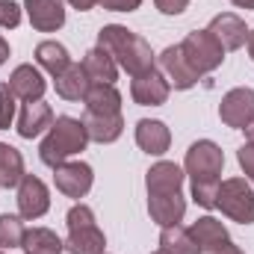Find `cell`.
Returning <instances> with one entry per match:
<instances>
[{
	"label": "cell",
	"mask_w": 254,
	"mask_h": 254,
	"mask_svg": "<svg viewBox=\"0 0 254 254\" xmlns=\"http://www.w3.org/2000/svg\"><path fill=\"white\" fill-rule=\"evenodd\" d=\"M169 92H172V83H169V77H166L163 71H157V68H151V71L133 77V83H130V95H133V101H136L139 107H160V104H166Z\"/></svg>",
	"instance_id": "52a82bcc"
},
{
	"label": "cell",
	"mask_w": 254,
	"mask_h": 254,
	"mask_svg": "<svg viewBox=\"0 0 254 254\" xmlns=\"http://www.w3.org/2000/svg\"><path fill=\"white\" fill-rule=\"evenodd\" d=\"M216 195H219V184H192V198L204 210L216 207Z\"/></svg>",
	"instance_id": "4dcf8cb0"
},
{
	"label": "cell",
	"mask_w": 254,
	"mask_h": 254,
	"mask_svg": "<svg viewBox=\"0 0 254 254\" xmlns=\"http://www.w3.org/2000/svg\"><path fill=\"white\" fill-rule=\"evenodd\" d=\"M18 210H21V219H42L51 210V192L45 181L24 175V181L18 184Z\"/></svg>",
	"instance_id": "ba28073f"
},
{
	"label": "cell",
	"mask_w": 254,
	"mask_h": 254,
	"mask_svg": "<svg viewBox=\"0 0 254 254\" xmlns=\"http://www.w3.org/2000/svg\"><path fill=\"white\" fill-rule=\"evenodd\" d=\"M136 145H139L145 154L160 157V154L169 151L172 133H169V127L163 125V122H157V119H142V122L136 125Z\"/></svg>",
	"instance_id": "2e32d148"
},
{
	"label": "cell",
	"mask_w": 254,
	"mask_h": 254,
	"mask_svg": "<svg viewBox=\"0 0 254 254\" xmlns=\"http://www.w3.org/2000/svg\"><path fill=\"white\" fill-rule=\"evenodd\" d=\"M243 130H246V139H249V142H254V119H252L246 127H243Z\"/></svg>",
	"instance_id": "ab89813d"
},
{
	"label": "cell",
	"mask_w": 254,
	"mask_h": 254,
	"mask_svg": "<svg viewBox=\"0 0 254 254\" xmlns=\"http://www.w3.org/2000/svg\"><path fill=\"white\" fill-rule=\"evenodd\" d=\"M184 172H181V166H175V163H157V166H151L148 169V175H145V187H148V195H169V192H181L184 190Z\"/></svg>",
	"instance_id": "9a60e30c"
},
{
	"label": "cell",
	"mask_w": 254,
	"mask_h": 254,
	"mask_svg": "<svg viewBox=\"0 0 254 254\" xmlns=\"http://www.w3.org/2000/svg\"><path fill=\"white\" fill-rule=\"evenodd\" d=\"M15 95H12V89H9V83H0V127L3 130H9L12 122H15Z\"/></svg>",
	"instance_id": "f546056e"
},
{
	"label": "cell",
	"mask_w": 254,
	"mask_h": 254,
	"mask_svg": "<svg viewBox=\"0 0 254 254\" xmlns=\"http://www.w3.org/2000/svg\"><path fill=\"white\" fill-rule=\"evenodd\" d=\"M148 213L160 228H172L184 219L187 201L184 192H169V195H148Z\"/></svg>",
	"instance_id": "5bb4252c"
},
{
	"label": "cell",
	"mask_w": 254,
	"mask_h": 254,
	"mask_svg": "<svg viewBox=\"0 0 254 254\" xmlns=\"http://www.w3.org/2000/svg\"><path fill=\"white\" fill-rule=\"evenodd\" d=\"M249 54H252V60H254V30H249Z\"/></svg>",
	"instance_id": "60d3db41"
},
{
	"label": "cell",
	"mask_w": 254,
	"mask_h": 254,
	"mask_svg": "<svg viewBox=\"0 0 254 254\" xmlns=\"http://www.w3.org/2000/svg\"><path fill=\"white\" fill-rule=\"evenodd\" d=\"M234 6H240V9H254V0H231Z\"/></svg>",
	"instance_id": "f35d334b"
},
{
	"label": "cell",
	"mask_w": 254,
	"mask_h": 254,
	"mask_svg": "<svg viewBox=\"0 0 254 254\" xmlns=\"http://www.w3.org/2000/svg\"><path fill=\"white\" fill-rule=\"evenodd\" d=\"M24 9L30 15V24L39 33H57L65 24L63 0H24Z\"/></svg>",
	"instance_id": "7c38bea8"
},
{
	"label": "cell",
	"mask_w": 254,
	"mask_h": 254,
	"mask_svg": "<svg viewBox=\"0 0 254 254\" xmlns=\"http://www.w3.org/2000/svg\"><path fill=\"white\" fill-rule=\"evenodd\" d=\"M219 119L234 130H243L254 119V89L249 86L231 89L219 104Z\"/></svg>",
	"instance_id": "8992f818"
},
{
	"label": "cell",
	"mask_w": 254,
	"mask_h": 254,
	"mask_svg": "<svg viewBox=\"0 0 254 254\" xmlns=\"http://www.w3.org/2000/svg\"><path fill=\"white\" fill-rule=\"evenodd\" d=\"M68 3H71L74 9H80V12H89V9H92V6H98L101 0H68Z\"/></svg>",
	"instance_id": "d590c367"
},
{
	"label": "cell",
	"mask_w": 254,
	"mask_h": 254,
	"mask_svg": "<svg viewBox=\"0 0 254 254\" xmlns=\"http://www.w3.org/2000/svg\"><path fill=\"white\" fill-rule=\"evenodd\" d=\"M163 15H181L190 9V0H154Z\"/></svg>",
	"instance_id": "836d02e7"
},
{
	"label": "cell",
	"mask_w": 254,
	"mask_h": 254,
	"mask_svg": "<svg viewBox=\"0 0 254 254\" xmlns=\"http://www.w3.org/2000/svg\"><path fill=\"white\" fill-rule=\"evenodd\" d=\"M6 57H9V42H6V39L0 36V65L6 63Z\"/></svg>",
	"instance_id": "74e56055"
},
{
	"label": "cell",
	"mask_w": 254,
	"mask_h": 254,
	"mask_svg": "<svg viewBox=\"0 0 254 254\" xmlns=\"http://www.w3.org/2000/svg\"><path fill=\"white\" fill-rule=\"evenodd\" d=\"M21 24V6L12 3V0H0V27L12 30Z\"/></svg>",
	"instance_id": "1f68e13d"
},
{
	"label": "cell",
	"mask_w": 254,
	"mask_h": 254,
	"mask_svg": "<svg viewBox=\"0 0 254 254\" xmlns=\"http://www.w3.org/2000/svg\"><path fill=\"white\" fill-rule=\"evenodd\" d=\"M190 234L195 237V243H198L201 254H210V252H216V249H222V246L231 243L228 228H225L219 219H213V216H201L198 222H192Z\"/></svg>",
	"instance_id": "e0dca14e"
},
{
	"label": "cell",
	"mask_w": 254,
	"mask_h": 254,
	"mask_svg": "<svg viewBox=\"0 0 254 254\" xmlns=\"http://www.w3.org/2000/svg\"><path fill=\"white\" fill-rule=\"evenodd\" d=\"M0 254H6V252H0Z\"/></svg>",
	"instance_id": "7bdbcfd3"
},
{
	"label": "cell",
	"mask_w": 254,
	"mask_h": 254,
	"mask_svg": "<svg viewBox=\"0 0 254 254\" xmlns=\"http://www.w3.org/2000/svg\"><path fill=\"white\" fill-rule=\"evenodd\" d=\"M160 246H163V252H169V254H201L198 243H195V237H192L187 228H181V225L163 228V234H160Z\"/></svg>",
	"instance_id": "484cf974"
},
{
	"label": "cell",
	"mask_w": 254,
	"mask_h": 254,
	"mask_svg": "<svg viewBox=\"0 0 254 254\" xmlns=\"http://www.w3.org/2000/svg\"><path fill=\"white\" fill-rule=\"evenodd\" d=\"M36 63L42 65L48 74H63L65 68L71 65V57H68V51H65V45L60 42H42L39 48H36Z\"/></svg>",
	"instance_id": "4316f807"
},
{
	"label": "cell",
	"mask_w": 254,
	"mask_h": 254,
	"mask_svg": "<svg viewBox=\"0 0 254 254\" xmlns=\"http://www.w3.org/2000/svg\"><path fill=\"white\" fill-rule=\"evenodd\" d=\"M24 234H27V228H24L21 216H9V213L0 216V249H3V252H9V249H21Z\"/></svg>",
	"instance_id": "83f0119b"
},
{
	"label": "cell",
	"mask_w": 254,
	"mask_h": 254,
	"mask_svg": "<svg viewBox=\"0 0 254 254\" xmlns=\"http://www.w3.org/2000/svg\"><path fill=\"white\" fill-rule=\"evenodd\" d=\"M210 254H246L240 246H234V243H228V246H222V249H216V252H210Z\"/></svg>",
	"instance_id": "8d00e7d4"
},
{
	"label": "cell",
	"mask_w": 254,
	"mask_h": 254,
	"mask_svg": "<svg viewBox=\"0 0 254 254\" xmlns=\"http://www.w3.org/2000/svg\"><path fill=\"white\" fill-rule=\"evenodd\" d=\"M184 166H187V175L192 178V184H222L219 178L225 169V154L216 142L201 139V142L190 145Z\"/></svg>",
	"instance_id": "3957f363"
},
{
	"label": "cell",
	"mask_w": 254,
	"mask_h": 254,
	"mask_svg": "<svg viewBox=\"0 0 254 254\" xmlns=\"http://www.w3.org/2000/svg\"><path fill=\"white\" fill-rule=\"evenodd\" d=\"M207 30L219 39V45H222L225 51H237V48H243V45L249 42L246 21H243L240 15H234V12H222V15H216V18L210 21Z\"/></svg>",
	"instance_id": "8fae6325"
},
{
	"label": "cell",
	"mask_w": 254,
	"mask_h": 254,
	"mask_svg": "<svg viewBox=\"0 0 254 254\" xmlns=\"http://www.w3.org/2000/svg\"><path fill=\"white\" fill-rule=\"evenodd\" d=\"M104 249H107V237L98 225L83 228V231H71L65 240L68 254H104Z\"/></svg>",
	"instance_id": "603a6c76"
},
{
	"label": "cell",
	"mask_w": 254,
	"mask_h": 254,
	"mask_svg": "<svg viewBox=\"0 0 254 254\" xmlns=\"http://www.w3.org/2000/svg\"><path fill=\"white\" fill-rule=\"evenodd\" d=\"M86 142H89V136H86L83 122H80V119H71V116H63V119H57V122L51 125L48 136L42 139L39 157H42L45 166L57 169V166L68 163V157L80 154V151L86 148Z\"/></svg>",
	"instance_id": "7a4b0ae2"
},
{
	"label": "cell",
	"mask_w": 254,
	"mask_h": 254,
	"mask_svg": "<svg viewBox=\"0 0 254 254\" xmlns=\"http://www.w3.org/2000/svg\"><path fill=\"white\" fill-rule=\"evenodd\" d=\"M237 160H240V166H243L246 178L254 184V142H246V145L237 151Z\"/></svg>",
	"instance_id": "d6a6232c"
},
{
	"label": "cell",
	"mask_w": 254,
	"mask_h": 254,
	"mask_svg": "<svg viewBox=\"0 0 254 254\" xmlns=\"http://www.w3.org/2000/svg\"><path fill=\"white\" fill-rule=\"evenodd\" d=\"M24 181V157L18 148L0 142V187L12 190Z\"/></svg>",
	"instance_id": "cb8c5ba5"
},
{
	"label": "cell",
	"mask_w": 254,
	"mask_h": 254,
	"mask_svg": "<svg viewBox=\"0 0 254 254\" xmlns=\"http://www.w3.org/2000/svg\"><path fill=\"white\" fill-rule=\"evenodd\" d=\"M181 51H184V57L190 60V65L198 74L216 71L222 65V60H225V48L219 45V39L210 30H195V33H190L181 42Z\"/></svg>",
	"instance_id": "5b68a950"
},
{
	"label": "cell",
	"mask_w": 254,
	"mask_h": 254,
	"mask_svg": "<svg viewBox=\"0 0 254 254\" xmlns=\"http://www.w3.org/2000/svg\"><path fill=\"white\" fill-rule=\"evenodd\" d=\"M65 225H68V234L71 231H83V228H92L95 225V213L86 207V204H74L65 216Z\"/></svg>",
	"instance_id": "f1b7e54d"
},
{
	"label": "cell",
	"mask_w": 254,
	"mask_h": 254,
	"mask_svg": "<svg viewBox=\"0 0 254 254\" xmlns=\"http://www.w3.org/2000/svg\"><path fill=\"white\" fill-rule=\"evenodd\" d=\"M51 125H54V110H51L45 101H30V104H24V110H21V116H18V133H21L24 139H36L39 133L51 130Z\"/></svg>",
	"instance_id": "ac0fdd59"
},
{
	"label": "cell",
	"mask_w": 254,
	"mask_h": 254,
	"mask_svg": "<svg viewBox=\"0 0 254 254\" xmlns=\"http://www.w3.org/2000/svg\"><path fill=\"white\" fill-rule=\"evenodd\" d=\"M54 86H57V95L65 98V101H83L92 83H89V77H86L83 65L71 63L63 74H57V77H54Z\"/></svg>",
	"instance_id": "7402d4cb"
},
{
	"label": "cell",
	"mask_w": 254,
	"mask_h": 254,
	"mask_svg": "<svg viewBox=\"0 0 254 254\" xmlns=\"http://www.w3.org/2000/svg\"><path fill=\"white\" fill-rule=\"evenodd\" d=\"M83 127H86V136H89L92 142L107 145V142H116V139L122 136L125 119H122V113H119V116H95V113H86V116H83Z\"/></svg>",
	"instance_id": "ffe728a7"
},
{
	"label": "cell",
	"mask_w": 254,
	"mask_h": 254,
	"mask_svg": "<svg viewBox=\"0 0 254 254\" xmlns=\"http://www.w3.org/2000/svg\"><path fill=\"white\" fill-rule=\"evenodd\" d=\"M154 254H169V252H163V249H160V252H154Z\"/></svg>",
	"instance_id": "b9f144b4"
},
{
	"label": "cell",
	"mask_w": 254,
	"mask_h": 254,
	"mask_svg": "<svg viewBox=\"0 0 254 254\" xmlns=\"http://www.w3.org/2000/svg\"><path fill=\"white\" fill-rule=\"evenodd\" d=\"M83 104H86V113H95V116H119L122 113V95L110 83H92Z\"/></svg>",
	"instance_id": "d6986e66"
},
{
	"label": "cell",
	"mask_w": 254,
	"mask_h": 254,
	"mask_svg": "<svg viewBox=\"0 0 254 254\" xmlns=\"http://www.w3.org/2000/svg\"><path fill=\"white\" fill-rule=\"evenodd\" d=\"M9 89H12V95H15L18 101L30 104V101H42L48 83H45V77H42L39 68H33V65H18V68L12 71V77H9Z\"/></svg>",
	"instance_id": "4fadbf2b"
},
{
	"label": "cell",
	"mask_w": 254,
	"mask_h": 254,
	"mask_svg": "<svg viewBox=\"0 0 254 254\" xmlns=\"http://www.w3.org/2000/svg\"><path fill=\"white\" fill-rule=\"evenodd\" d=\"M160 65H163V74L169 77V83L175 86V89H192L198 80H201V74L195 71L190 65V60L184 57V51H181V45H172V48H166L163 54H160Z\"/></svg>",
	"instance_id": "30bf717a"
},
{
	"label": "cell",
	"mask_w": 254,
	"mask_h": 254,
	"mask_svg": "<svg viewBox=\"0 0 254 254\" xmlns=\"http://www.w3.org/2000/svg\"><path fill=\"white\" fill-rule=\"evenodd\" d=\"M21 249H24L27 254H63L65 243L51 231V228H33V231L24 234Z\"/></svg>",
	"instance_id": "d4e9b609"
},
{
	"label": "cell",
	"mask_w": 254,
	"mask_h": 254,
	"mask_svg": "<svg viewBox=\"0 0 254 254\" xmlns=\"http://www.w3.org/2000/svg\"><path fill=\"white\" fill-rule=\"evenodd\" d=\"M98 48H104L116 60V65L125 68L130 77H139V74H145V71L154 68V51H151V45L139 33L127 30L122 24H107L98 33Z\"/></svg>",
	"instance_id": "6da1fadb"
},
{
	"label": "cell",
	"mask_w": 254,
	"mask_h": 254,
	"mask_svg": "<svg viewBox=\"0 0 254 254\" xmlns=\"http://www.w3.org/2000/svg\"><path fill=\"white\" fill-rule=\"evenodd\" d=\"M83 71H86L89 83H110L113 86L116 77H119V65L104 48H92L83 57Z\"/></svg>",
	"instance_id": "44dd1931"
},
{
	"label": "cell",
	"mask_w": 254,
	"mask_h": 254,
	"mask_svg": "<svg viewBox=\"0 0 254 254\" xmlns=\"http://www.w3.org/2000/svg\"><path fill=\"white\" fill-rule=\"evenodd\" d=\"M216 207L240 222V225H252L254 222V192L243 178H231L225 184H219V195H216Z\"/></svg>",
	"instance_id": "277c9868"
},
{
	"label": "cell",
	"mask_w": 254,
	"mask_h": 254,
	"mask_svg": "<svg viewBox=\"0 0 254 254\" xmlns=\"http://www.w3.org/2000/svg\"><path fill=\"white\" fill-rule=\"evenodd\" d=\"M101 3H104V9H110V12H133V9L142 6V0H101Z\"/></svg>",
	"instance_id": "e575fe53"
},
{
	"label": "cell",
	"mask_w": 254,
	"mask_h": 254,
	"mask_svg": "<svg viewBox=\"0 0 254 254\" xmlns=\"http://www.w3.org/2000/svg\"><path fill=\"white\" fill-rule=\"evenodd\" d=\"M54 181H57V190L68 195V198H83L86 192L92 190V181H95V172L89 163H63L54 169Z\"/></svg>",
	"instance_id": "9c48e42d"
}]
</instances>
